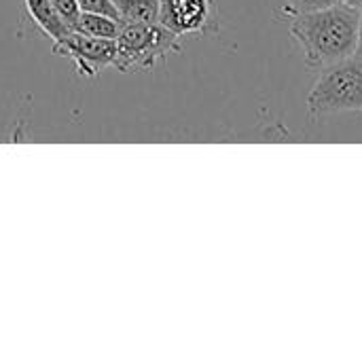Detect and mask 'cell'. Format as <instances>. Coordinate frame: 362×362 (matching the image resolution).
Segmentation results:
<instances>
[{
    "mask_svg": "<svg viewBox=\"0 0 362 362\" xmlns=\"http://www.w3.org/2000/svg\"><path fill=\"white\" fill-rule=\"evenodd\" d=\"M286 2H288L291 13H308V11H318V8L339 4L344 0H286Z\"/></svg>",
    "mask_w": 362,
    "mask_h": 362,
    "instance_id": "cell-11",
    "label": "cell"
},
{
    "mask_svg": "<svg viewBox=\"0 0 362 362\" xmlns=\"http://www.w3.org/2000/svg\"><path fill=\"white\" fill-rule=\"evenodd\" d=\"M312 117L362 110V59L350 55L320 70L308 93Z\"/></svg>",
    "mask_w": 362,
    "mask_h": 362,
    "instance_id": "cell-3",
    "label": "cell"
},
{
    "mask_svg": "<svg viewBox=\"0 0 362 362\" xmlns=\"http://www.w3.org/2000/svg\"><path fill=\"white\" fill-rule=\"evenodd\" d=\"M123 23H157L159 0H112Z\"/></svg>",
    "mask_w": 362,
    "mask_h": 362,
    "instance_id": "cell-7",
    "label": "cell"
},
{
    "mask_svg": "<svg viewBox=\"0 0 362 362\" xmlns=\"http://www.w3.org/2000/svg\"><path fill=\"white\" fill-rule=\"evenodd\" d=\"M119 30H121V19L108 17V15H98V13H83V11L74 23V32H81L87 36H98V38H117Z\"/></svg>",
    "mask_w": 362,
    "mask_h": 362,
    "instance_id": "cell-8",
    "label": "cell"
},
{
    "mask_svg": "<svg viewBox=\"0 0 362 362\" xmlns=\"http://www.w3.org/2000/svg\"><path fill=\"white\" fill-rule=\"evenodd\" d=\"M180 36L157 23H123L117 36L115 68L121 72L153 70L168 62L170 55L180 53Z\"/></svg>",
    "mask_w": 362,
    "mask_h": 362,
    "instance_id": "cell-2",
    "label": "cell"
},
{
    "mask_svg": "<svg viewBox=\"0 0 362 362\" xmlns=\"http://www.w3.org/2000/svg\"><path fill=\"white\" fill-rule=\"evenodd\" d=\"M344 2H348V4H352V6H358V8H362V0H344Z\"/></svg>",
    "mask_w": 362,
    "mask_h": 362,
    "instance_id": "cell-13",
    "label": "cell"
},
{
    "mask_svg": "<svg viewBox=\"0 0 362 362\" xmlns=\"http://www.w3.org/2000/svg\"><path fill=\"white\" fill-rule=\"evenodd\" d=\"M78 6L83 13H98V15H108V17H117V6L112 0H78Z\"/></svg>",
    "mask_w": 362,
    "mask_h": 362,
    "instance_id": "cell-10",
    "label": "cell"
},
{
    "mask_svg": "<svg viewBox=\"0 0 362 362\" xmlns=\"http://www.w3.org/2000/svg\"><path fill=\"white\" fill-rule=\"evenodd\" d=\"M51 51L72 59L81 76L95 78L104 68L115 66L117 38H98L72 30L62 40L51 42Z\"/></svg>",
    "mask_w": 362,
    "mask_h": 362,
    "instance_id": "cell-4",
    "label": "cell"
},
{
    "mask_svg": "<svg viewBox=\"0 0 362 362\" xmlns=\"http://www.w3.org/2000/svg\"><path fill=\"white\" fill-rule=\"evenodd\" d=\"M159 23L178 36L218 30L216 0H159Z\"/></svg>",
    "mask_w": 362,
    "mask_h": 362,
    "instance_id": "cell-5",
    "label": "cell"
},
{
    "mask_svg": "<svg viewBox=\"0 0 362 362\" xmlns=\"http://www.w3.org/2000/svg\"><path fill=\"white\" fill-rule=\"evenodd\" d=\"M53 8L57 11V15L62 17V21L74 30V23L81 15V6H78V0H51Z\"/></svg>",
    "mask_w": 362,
    "mask_h": 362,
    "instance_id": "cell-9",
    "label": "cell"
},
{
    "mask_svg": "<svg viewBox=\"0 0 362 362\" xmlns=\"http://www.w3.org/2000/svg\"><path fill=\"white\" fill-rule=\"evenodd\" d=\"M25 4V11L30 15V19L34 21L36 28H40L49 38L51 42H57L62 40L66 34H70L72 30L62 21V17L57 15V11L53 8L51 0H23Z\"/></svg>",
    "mask_w": 362,
    "mask_h": 362,
    "instance_id": "cell-6",
    "label": "cell"
},
{
    "mask_svg": "<svg viewBox=\"0 0 362 362\" xmlns=\"http://www.w3.org/2000/svg\"><path fill=\"white\" fill-rule=\"evenodd\" d=\"M354 55L362 59V8H361V28H358V42H356V51H354Z\"/></svg>",
    "mask_w": 362,
    "mask_h": 362,
    "instance_id": "cell-12",
    "label": "cell"
},
{
    "mask_svg": "<svg viewBox=\"0 0 362 362\" xmlns=\"http://www.w3.org/2000/svg\"><path fill=\"white\" fill-rule=\"evenodd\" d=\"M361 28V8L339 2L327 8L293 13L291 34L303 51L305 66L322 70L354 55Z\"/></svg>",
    "mask_w": 362,
    "mask_h": 362,
    "instance_id": "cell-1",
    "label": "cell"
}]
</instances>
